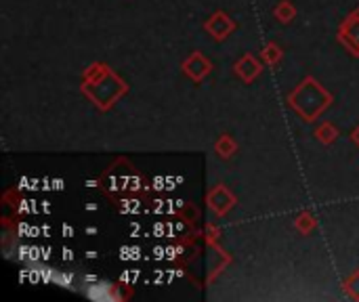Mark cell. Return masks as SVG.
Instances as JSON below:
<instances>
[{
    "label": "cell",
    "instance_id": "277c9868",
    "mask_svg": "<svg viewBox=\"0 0 359 302\" xmlns=\"http://www.w3.org/2000/svg\"><path fill=\"white\" fill-rule=\"evenodd\" d=\"M206 204L208 208L217 214V217H225L231 212V208H236L238 198L231 193V189L227 185H215L208 193H206Z\"/></svg>",
    "mask_w": 359,
    "mask_h": 302
},
{
    "label": "cell",
    "instance_id": "9c48e42d",
    "mask_svg": "<svg viewBox=\"0 0 359 302\" xmlns=\"http://www.w3.org/2000/svg\"><path fill=\"white\" fill-rule=\"evenodd\" d=\"M316 139L322 143V145H332V143H337L339 141V128L332 124V122H324V124H320L318 128H316Z\"/></svg>",
    "mask_w": 359,
    "mask_h": 302
},
{
    "label": "cell",
    "instance_id": "3957f363",
    "mask_svg": "<svg viewBox=\"0 0 359 302\" xmlns=\"http://www.w3.org/2000/svg\"><path fill=\"white\" fill-rule=\"evenodd\" d=\"M82 294L93 302H118L126 298L120 286L109 284V282H99V280H88L82 286Z\"/></svg>",
    "mask_w": 359,
    "mask_h": 302
},
{
    "label": "cell",
    "instance_id": "4fadbf2b",
    "mask_svg": "<svg viewBox=\"0 0 359 302\" xmlns=\"http://www.w3.org/2000/svg\"><path fill=\"white\" fill-rule=\"evenodd\" d=\"M294 227H297L299 233L309 235V233L318 227V221H316V217H313L309 210H303V212L294 219Z\"/></svg>",
    "mask_w": 359,
    "mask_h": 302
},
{
    "label": "cell",
    "instance_id": "ba28073f",
    "mask_svg": "<svg viewBox=\"0 0 359 302\" xmlns=\"http://www.w3.org/2000/svg\"><path fill=\"white\" fill-rule=\"evenodd\" d=\"M233 71L246 82V84H250L252 80H257L259 76H261V71H263V63L257 59V57H252L250 53H246V55H242L240 57V61L233 65Z\"/></svg>",
    "mask_w": 359,
    "mask_h": 302
},
{
    "label": "cell",
    "instance_id": "52a82bcc",
    "mask_svg": "<svg viewBox=\"0 0 359 302\" xmlns=\"http://www.w3.org/2000/svg\"><path fill=\"white\" fill-rule=\"evenodd\" d=\"M204 29L215 38V40H225L233 29H236V21L225 13V11H217L215 15L208 17V21L204 23Z\"/></svg>",
    "mask_w": 359,
    "mask_h": 302
},
{
    "label": "cell",
    "instance_id": "7c38bea8",
    "mask_svg": "<svg viewBox=\"0 0 359 302\" xmlns=\"http://www.w3.org/2000/svg\"><path fill=\"white\" fill-rule=\"evenodd\" d=\"M282 57H284V50L280 48V44H276V42H269V44H265V46H263L261 59H263V63H265V65H269V67H276V65L282 61Z\"/></svg>",
    "mask_w": 359,
    "mask_h": 302
},
{
    "label": "cell",
    "instance_id": "8fae6325",
    "mask_svg": "<svg viewBox=\"0 0 359 302\" xmlns=\"http://www.w3.org/2000/svg\"><path fill=\"white\" fill-rule=\"evenodd\" d=\"M273 17L280 21V23H290L294 21L297 17V6L290 2V0H280L273 8Z\"/></svg>",
    "mask_w": 359,
    "mask_h": 302
},
{
    "label": "cell",
    "instance_id": "8992f818",
    "mask_svg": "<svg viewBox=\"0 0 359 302\" xmlns=\"http://www.w3.org/2000/svg\"><path fill=\"white\" fill-rule=\"evenodd\" d=\"M183 74H187L194 82H202L210 71H212V63L208 57H204L200 50H194L181 65Z\"/></svg>",
    "mask_w": 359,
    "mask_h": 302
},
{
    "label": "cell",
    "instance_id": "5b68a950",
    "mask_svg": "<svg viewBox=\"0 0 359 302\" xmlns=\"http://www.w3.org/2000/svg\"><path fill=\"white\" fill-rule=\"evenodd\" d=\"M339 42L353 55L359 57V6L347 15V19L339 25Z\"/></svg>",
    "mask_w": 359,
    "mask_h": 302
},
{
    "label": "cell",
    "instance_id": "6da1fadb",
    "mask_svg": "<svg viewBox=\"0 0 359 302\" xmlns=\"http://www.w3.org/2000/svg\"><path fill=\"white\" fill-rule=\"evenodd\" d=\"M332 103V95L313 78L307 76L297 88L288 95V105L305 120V122H316Z\"/></svg>",
    "mask_w": 359,
    "mask_h": 302
},
{
    "label": "cell",
    "instance_id": "9a60e30c",
    "mask_svg": "<svg viewBox=\"0 0 359 302\" xmlns=\"http://www.w3.org/2000/svg\"><path fill=\"white\" fill-rule=\"evenodd\" d=\"M343 290H345V294H347L349 298L359 301V269L353 273V275H349V277L345 280Z\"/></svg>",
    "mask_w": 359,
    "mask_h": 302
},
{
    "label": "cell",
    "instance_id": "7a4b0ae2",
    "mask_svg": "<svg viewBox=\"0 0 359 302\" xmlns=\"http://www.w3.org/2000/svg\"><path fill=\"white\" fill-rule=\"evenodd\" d=\"M82 92L101 111H109L128 92V84L114 69H109L103 78H99L95 82H82Z\"/></svg>",
    "mask_w": 359,
    "mask_h": 302
},
{
    "label": "cell",
    "instance_id": "5bb4252c",
    "mask_svg": "<svg viewBox=\"0 0 359 302\" xmlns=\"http://www.w3.org/2000/svg\"><path fill=\"white\" fill-rule=\"evenodd\" d=\"M109 69H111V67H109L107 63L95 61V63H90V65L84 69V74H82V82H95V80L103 78Z\"/></svg>",
    "mask_w": 359,
    "mask_h": 302
},
{
    "label": "cell",
    "instance_id": "2e32d148",
    "mask_svg": "<svg viewBox=\"0 0 359 302\" xmlns=\"http://www.w3.org/2000/svg\"><path fill=\"white\" fill-rule=\"evenodd\" d=\"M351 141H353V143L359 147V126L355 128V130H351Z\"/></svg>",
    "mask_w": 359,
    "mask_h": 302
},
{
    "label": "cell",
    "instance_id": "30bf717a",
    "mask_svg": "<svg viewBox=\"0 0 359 302\" xmlns=\"http://www.w3.org/2000/svg\"><path fill=\"white\" fill-rule=\"evenodd\" d=\"M215 151L221 156V158H225V160H229L231 156H236L238 153V143H236V139L231 137V135H221L219 139H217V143H215Z\"/></svg>",
    "mask_w": 359,
    "mask_h": 302
}]
</instances>
